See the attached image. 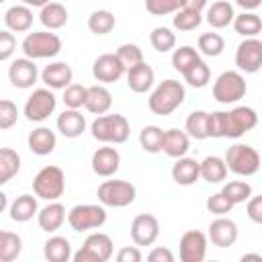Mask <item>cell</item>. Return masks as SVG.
<instances>
[{"mask_svg":"<svg viewBox=\"0 0 262 262\" xmlns=\"http://www.w3.org/2000/svg\"><path fill=\"white\" fill-rule=\"evenodd\" d=\"M27 143L35 156H49L57 145V137L49 127H37L29 133Z\"/></svg>","mask_w":262,"mask_h":262,"instance_id":"d4e9b609","label":"cell"},{"mask_svg":"<svg viewBox=\"0 0 262 262\" xmlns=\"http://www.w3.org/2000/svg\"><path fill=\"white\" fill-rule=\"evenodd\" d=\"M182 76H184V82L188 86H192V88H205L209 84V80H211V70H209V66L203 59H199L192 66H188L182 72Z\"/></svg>","mask_w":262,"mask_h":262,"instance_id":"74e56055","label":"cell"},{"mask_svg":"<svg viewBox=\"0 0 262 262\" xmlns=\"http://www.w3.org/2000/svg\"><path fill=\"white\" fill-rule=\"evenodd\" d=\"M57 131L68 139L80 137L86 131V119L80 113V108H66L57 117Z\"/></svg>","mask_w":262,"mask_h":262,"instance_id":"7402d4cb","label":"cell"},{"mask_svg":"<svg viewBox=\"0 0 262 262\" xmlns=\"http://www.w3.org/2000/svg\"><path fill=\"white\" fill-rule=\"evenodd\" d=\"M199 59H201V55H199V51H196L194 47L182 45V47L174 49V53H172V68L182 74L188 66H192V63L199 61Z\"/></svg>","mask_w":262,"mask_h":262,"instance_id":"ee69618b","label":"cell"},{"mask_svg":"<svg viewBox=\"0 0 262 262\" xmlns=\"http://www.w3.org/2000/svg\"><path fill=\"white\" fill-rule=\"evenodd\" d=\"M246 213L254 223H262V196L260 194H252L246 201Z\"/></svg>","mask_w":262,"mask_h":262,"instance_id":"816d5d0a","label":"cell"},{"mask_svg":"<svg viewBox=\"0 0 262 262\" xmlns=\"http://www.w3.org/2000/svg\"><path fill=\"white\" fill-rule=\"evenodd\" d=\"M141 252H139V246H125L117 252V260L119 262H141Z\"/></svg>","mask_w":262,"mask_h":262,"instance_id":"f5cc1de1","label":"cell"},{"mask_svg":"<svg viewBox=\"0 0 262 262\" xmlns=\"http://www.w3.org/2000/svg\"><path fill=\"white\" fill-rule=\"evenodd\" d=\"M25 6H37V8H41V6H45L47 2H51V0H20Z\"/></svg>","mask_w":262,"mask_h":262,"instance_id":"6f0895ef","label":"cell"},{"mask_svg":"<svg viewBox=\"0 0 262 262\" xmlns=\"http://www.w3.org/2000/svg\"><path fill=\"white\" fill-rule=\"evenodd\" d=\"M125 76H127V86L137 94L151 90V86L156 82L154 68L147 66L145 61H139L137 66H131L129 70H125Z\"/></svg>","mask_w":262,"mask_h":262,"instance_id":"ffe728a7","label":"cell"},{"mask_svg":"<svg viewBox=\"0 0 262 262\" xmlns=\"http://www.w3.org/2000/svg\"><path fill=\"white\" fill-rule=\"evenodd\" d=\"M8 209V196L4 190H0V213H4Z\"/></svg>","mask_w":262,"mask_h":262,"instance_id":"680465c9","label":"cell"},{"mask_svg":"<svg viewBox=\"0 0 262 262\" xmlns=\"http://www.w3.org/2000/svg\"><path fill=\"white\" fill-rule=\"evenodd\" d=\"M149 43L156 51L160 53H168L176 47V33L170 27H156L149 33Z\"/></svg>","mask_w":262,"mask_h":262,"instance_id":"60d3db41","label":"cell"},{"mask_svg":"<svg viewBox=\"0 0 262 262\" xmlns=\"http://www.w3.org/2000/svg\"><path fill=\"white\" fill-rule=\"evenodd\" d=\"M235 12H233V6L225 0H217L213 2L209 8H207V23L213 27V29H225L231 25Z\"/></svg>","mask_w":262,"mask_h":262,"instance_id":"1f68e13d","label":"cell"},{"mask_svg":"<svg viewBox=\"0 0 262 262\" xmlns=\"http://www.w3.org/2000/svg\"><path fill=\"white\" fill-rule=\"evenodd\" d=\"M90 133L96 141L100 143H108V145H119V143H125L129 139V133H131V127H129V121L115 113V115H98L92 125H90Z\"/></svg>","mask_w":262,"mask_h":262,"instance_id":"7a4b0ae2","label":"cell"},{"mask_svg":"<svg viewBox=\"0 0 262 262\" xmlns=\"http://www.w3.org/2000/svg\"><path fill=\"white\" fill-rule=\"evenodd\" d=\"M55 106H57V98H55L51 88H47V86L45 88H35L31 92V96L27 98V102H25L23 115L31 123H41V121H45L53 115Z\"/></svg>","mask_w":262,"mask_h":262,"instance_id":"8fae6325","label":"cell"},{"mask_svg":"<svg viewBox=\"0 0 262 262\" xmlns=\"http://www.w3.org/2000/svg\"><path fill=\"white\" fill-rule=\"evenodd\" d=\"M207 6V0H184V8H190V10H203Z\"/></svg>","mask_w":262,"mask_h":262,"instance_id":"9f6ffc18","label":"cell"},{"mask_svg":"<svg viewBox=\"0 0 262 262\" xmlns=\"http://www.w3.org/2000/svg\"><path fill=\"white\" fill-rule=\"evenodd\" d=\"M20 170V156L12 147H0V186L10 182Z\"/></svg>","mask_w":262,"mask_h":262,"instance_id":"836d02e7","label":"cell"},{"mask_svg":"<svg viewBox=\"0 0 262 262\" xmlns=\"http://www.w3.org/2000/svg\"><path fill=\"white\" fill-rule=\"evenodd\" d=\"M237 225L233 219L225 217V215H217V219H213L209 223V233H207V239L217 246V248H229L237 242Z\"/></svg>","mask_w":262,"mask_h":262,"instance_id":"9a60e30c","label":"cell"},{"mask_svg":"<svg viewBox=\"0 0 262 262\" xmlns=\"http://www.w3.org/2000/svg\"><path fill=\"white\" fill-rule=\"evenodd\" d=\"M246 90L248 86H246V78L242 76V72L227 70L217 76L213 84V98L221 104H235L237 100L246 96Z\"/></svg>","mask_w":262,"mask_h":262,"instance_id":"8992f818","label":"cell"},{"mask_svg":"<svg viewBox=\"0 0 262 262\" xmlns=\"http://www.w3.org/2000/svg\"><path fill=\"white\" fill-rule=\"evenodd\" d=\"M258 125V115L252 106H235L231 111H223V137L237 139L252 131Z\"/></svg>","mask_w":262,"mask_h":262,"instance_id":"9c48e42d","label":"cell"},{"mask_svg":"<svg viewBox=\"0 0 262 262\" xmlns=\"http://www.w3.org/2000/svg\"><path fill=\"white\" fill-rule=\"evenodd\" d=\"M190 149V137L186 135V131L180 129H168L164 131V143H162V151L170 158H182L186 156V151Z\"/></svg>","mask_w":262,"mask_h":262,"instance_id":"4316f807","label":"cell"},{"mask_svg":"<svg viewBox=\"0 0 262 262\" xmlns=\"http://www.w3.org/2000/svg\"><path fill=\"white\" fill-rule=\"evenodd\" d=\"M184 96H186V90H184L182 82H178L174 78H168L151 90V94L147 98V106L154 115L168 117L184 102Z\"/></svg>","mask_w":262,"mask_h":262,"instance_id":"6da1fadb","label":"cell"},{"mask_svg":"<svg viewBox=\"0 0 262 262\" xmlns=\"http://www.w3.org/2000/svg\"><path fill=\"white\" fill-rule=\"evenodd\" d=\"M231 25L242 37H258L262 31V18L254 10H244L242 14H235Z\"/></svg>","mask_w":262,"mask_h":262,"instance_id":"d6a6232c","label":"cell"},{"mask_svg":"<svg viewBox=\"0 0 262 262\" xmlns=\"http://www.w3.org/2000/svg\"><path fill=\"white\" fill-rule=\"evenodd\" d=\"M66 219L74 231H90L106 223V211L104 205H76L68 211Z\"/></svg>","mask_w":262,"mask_h":262,"instance_id":"30bf717a","label":"cell"},{"mask_svg":"<svg viewBox=\"0 0 262 262\" xmlns=\"http://www.w3.org/2000/svg\"><path fill=\"white\" fill-rule=\"evenodd\" d=\"M139 143L147 154H160L164 143V129L158 125H145L139 131Z\"/></svg>","mask_w":262,"mask_h":262,"instance_id":"e575fe53","label":"cell"},{"mask_svg":"<svg viewBox=\"0 0 262 262\" xmlns=\"http://www.w3.org/2000/svg\"><path fill=\"white\" fill-rule=\"evenodd\" d=\"M86 92H88V86H82V84H70L63 88V104L66 108H82L84 106V100H86Z\"/></svg>","mask_w":262,"mask_h":262,"instance_id":"bcb514c9","label":"cell"},{"mask_svg":"<svg viewBox=\"0 0 262 262\" xmlns=\"http://www.w3.org/2000/svg\"><path fill=\"white\" fill-rule=\"evenodd\" d=\"M20 47L29 59H51L61 51V39L51 31H33L23 39Z\"/></svg>","mask_w":262,"mask_h":262,"instance_id":"3957f363","label":"cell"},{"mask_svg":"<svg viewBox=\"0 0 262 262\" xmlns=\"http://www.w3.org/2000/svg\"><path fill=\"white\" fill-rule=\"evenodd\" d=\"M115 23H117L115 20V14L111 10H104V8L94 10L88 16V29L94 35H108L115 29Z\"/></svg>","mask_w":262,"mask_h":262,"instance_id":"8d00e7d4","label":"cell"},{"mask_svg":"<svg viewBox=\"0 0 262 262\" xmlns=\"http://www.w3.org/2000/svg\"><path fill=\"white\" fill-rule=\"evenodd\" d=\"M18 121V108L12 100L0 98V131L12 129Z\"/></svg>","mask_w":262,"mask_h":262,"instance_id":"c3c4849f","label":"cell"},{"mask_svg":"<svg viewBox=\"0 0 262 262\" xmlns=\"http://www.w3.org/2000/svg\"><path fill=\"white\" fill-rule=\"evenodd\" d=\"M92 172L96 176H102V178H111L119 172L121 168V154L117 147H111L108 143H104L102 147H98L94 154H92Z\"/></svg>","mask_w":262,"mask_h":262,"instance_id":"e0dca14e","label":"cell"},{"mask_svg":"<svg viewBox=\"0 0 262 262\" xmlns=\"http://www.w3.org/2000/svg\"><path fill=\"white\" fill-rule=\"evenodd\" d=\"M203 23V14L199 10H190V8H180L174 12L172 16V27L176 31H182V33H188V31H194L199 25Z\"/></svg>","mask_w":262,"mask_h":262,"instance_id":"ab89813d","label":"cell"},{"mask_svg":"<svg viewBox=\"0 0 262 262\" xmlns=\"http://www.w3.org/2000/svg\"><path fill=\"white\" fill-rule=\"evenodd\" d=\"M2 2H6V0H0V4H2Z\"/></svg>","mask_w":262,"mask_h":262,"instance_id":"6125c7cd","label":"cell"},{"mask_svg":"<svg viewBox=\"0 0 262 262\" xmlns=\"http://www.w3.org/2000/svg\"><path fill=\"white\" fill-rule=\"evenodd\" d=\"M23 239L14 231H2L0 237V262H12L20 256Z\"/></svg>","mask_w":262,"mask_h":262,"instance_id":"d590c367","label":"cell"},{"mask_svg":"<svg viewBox=\"0 0 262 262\" xmlns=\"http://www.w3.org/2000/svg\"><path fill=\"white\" fill-rule=\"evenodd\" d=\"M205 207H207V211L213 213V215H227L235 205H233V203L219 190V192H213V194L207 199Z\"/></svg>","mask_w":262,"mask_h":262,"instance_id":"681fc988","label":"cell"},{"mask_svg":"<svg viewBox=\"0 0 262 262\" xmlns=\"http://www.w3.org/2000/svg\"><path fill=\"white\" fill-rule=\"evenodd\" d=\"M225 49V39L219 33H203L199 37V53L207 55V57H217L221 55Z\"/></svg>","mask_w":262,"mask_h":262,"instance_id":"b9f144b4","label":"cell"},{"mask_svg":"<svg viewBox=\"0 0 262 262\" xmlns=\"http://www.w3.org/2000/svg\"><path fill=\"white\" fill-rule=\"evenodd\" d=\"M113 106V94L106 86L102 84H94V86H88V92H86V100H84V108L92 115H104L108 113Z\"/></svg>","mask_w":262,"mask_h":262,"instance_id":"44dd1931","label":"cell"},{"mask_svg":"<svg viewBox=\"0 0 262 262\" xmlns=\"http://www.w3.org/2000/svg\"><path fill=\"white\" fill-rule=\"evenodd\" d=\"M66 190V174L59 166H43L33 178V192L43 201H57Z\"/></svg>","mask_w":262,"mask_h":262,"instance_id":"277c9868","label":"cell"},{"mask_svg":"<svg viewBox=\"0 0 262 262\" xmlns=\"http://www.w3.org/2000/svg\"><path fill=\"white\" fill-rule=\"evenodd\" d=\"M147 260L149 262H174V254L168 248H154L147 254Z\"/></svg>","mask_w":262,"mask_h":262,"instance_id":"db71d44e","label":"cell"},{"mask_svg":"<svg viewBox=\"0 0 262 262\" xmlns=\"http://www.w3.org/2000/svg\"><path fill=\"white\" fill-rule=\"evenodd\" d=\"M225 166L237 176H254L260 170V154L248 143H233L225 151Z\"/></svg>","mask_w":262,"mask_h":262,"instance_id":"5b68a950","label":"cell"},{"mask_svg":"<svg viewBox=\"0 0 262 262\" xmlns=\"http://www.w3.org/2000/svg\"><path fill=\"white\" fill-rule=\"evenodd\" d=\"M115 55L119 57V61L123 63L125 70H129L131 66H137L139 61H143V51L135 43H123V45H119L117 51H115Z\"/></svg>","mask_w":262,"mask_h":262,"instance_id":"f6af8a7d","label":"cell"},{"mask_svg":"<svg viewBox=\"0 0 262 262\" xmlns=\"http://www.w3.org/2000/svg\"><path fill=\"white\" fill-rule=\"evenodd\" d=\"M63 221H66V207L57 201H49V205L37 211V223L47 233L57 231L63 225Z\"/></svg>","mask_w":262,"mask_h":262,"instance_id":"603a6c76","label":"cell"},{"mask_svg":"<svg viewBox=\"0 0 262 262\" xmlns=\"http://www.w3.org/2000/svg\"><path fill=\"white\" fill-rule=\"evenodd\" d=\"M235 66L239 72L256 74L262 68V41L258 37H246L235 49Z\"/></svg>","mask_w":262,"mask_h":262,"instance_id":"7c38bea8","label":"cell"},{"mask_svg":"<svg viewBox=\"0 0 262 262\" xmlns=\"http://www.w3.org/2000/svg\"><path fill=\"white\" fill-rule=\"evenodd\" d=\"M92 76L100 84H113L125 76V68L115 53H102L92 63Z\"/></svg>","mask_w":262,"mask_h":262,"instance_id":"2e32d148","label":"cell"},{"mask_svg":"<svg viewBox=\"0 0 262 262\" xmlns=\"http://www.w3.org/2000/svg\"><path fill=\"white\" fill-rule=\"evenodd\" d=\"M209 239L199 229H188L180 237V260L182 262H203L207 256Z\"/></svg>","mask_w":262,"mask_h":262,"instance_id":"5bb4252c","label":"cell"},{"mask_svg":"<svg viewBox=\"0 0 262 262\" xmlns=\"http://www.w3.org/2000/svg\"><path fill=\"white\" fill-rule=\"evenodd\" d=\"M207 117H209L207 111H192V113L186 117V123H184L186 135L192 137V139H209Z\"/></svg>","mask_w":262,"mask_h":262,"instance_id":"f35d334b","label":"cell"},{"mask_svg":"<svg viewBox=\"0 0 262 262\" xmlns=\"http://www.w3.org/2000/svg\"><path fill=\"white\" fill-rule=\"evenodd\" d=\"M221 192L233 203V205H239V203H246L250 196H252V186L246 182V180H229L223 184Z\"/></svg>","mask_w":262,"mask_h":262,"instance_id":"7bdbcfd3","label":"cell"},{"mask_svg":"<svg viewBox=\"0 0 262 262\" xmlns=\"http://www.w3.org/2000/svg\"><path fill=\"white\" fill-rule=\"evenodd\" d=\"M227 166L225 160L219 156H207L203 162H199V176L209 184H219L227 178Z\"/></svg>","mask_w":262,"mask_h":262,"instance_id":"83f0119b","label":"cell"},{"mask_svg":"<svg viewBox=\"0 0 262 262\" xmlns=\"http://www.w3.org/2000/svg\"><path fill=\"white\" fill-rule=\"evenodd\" d=\"M37 78H39V70L35 66V59L18 57L8 68V80H10V84L14 88H20V90L33 88V84L37 82Z\"/></svg>","mask_w":262,"mask_h":262,"instance_id":"ac0fdd59","label":"cell"},{"mask_svg":"<svg viewBox=\"0 0 262 262\" xmlns=\"http://www.w3.org/2000/svg\"><path fill=\"white\" fill-rule=\"evenodd\" d=\"M2 231H4V229H0V237H2Z\"/></svg>","mask_w":262,"mask_h":262,"instance_id":"94428289","label":"cell"},{"mask_svg":"<svg viewBox=\"0 0 262 262\" xmlns=\"http://www.w3.org/2000/svg\"><path fill=\"white\" fill-rule=\"evenodd\" d=\"M199 162L194 158H176L172 166V180L180 186H192L199 180Z\"/></svg>","mask_w":262,"mask_h":262,"instance_id":"484cf974","label":"cell"},{"mask_svg":"<svg viewBox=\"0 0 262 262\" xmlns=\"http://www.w3.org/2000/svg\"><path fill=\"white\" fill-rule=\"evenodd\" d=\"M70 14H68V8L59 2H47L45 6H41V12H39V20L45 29L49 31H57L61 27H66Z\"/></svg>","mask_w":262,"mask_h":262,"instance_id":"f546056e","label":"cell"},{"mask_svg":"<svg viewBox=\"0 0 262 262\" xmlns=\"http://www.w3.org/2000/svg\"><path fill=\"white\" fill-rule=\"evenodd\" d=\"M8 211H10V219L16 221V223H27L31 221L37 211H39V205H37V196L33 194H20L16 196L10 205H8Z\"/></svg>","mask_w":262,"mask_h":262,"instance_id":"f1b7e54d","label":"cell"},{"mask_svg":"<svg viewBox=\"0 0 262 262\" xmlns=\"http://www.w3.org/2000/svg\"><path fill=\"white\" fill-rule=\"evenodd\" d=\"M242 260L246 262V260H262V256L260 254H246V256H242Z\"/></svg>","mask_w":262,"mask_h":262,"instance_id":"91938a15","label":"cell"},{"mask_svg":"<svg viewBox=\"0 0 262 262\" xmlns=\"http://www.w3.org/2000/svg\"><path fill=\"white\" fill-rule=\"evenodd\" d=\"M235 4L244 10H256V8H260L262 0H235Z\"/></svg>","mask_w":262,"mask_h":262,"instance_id":"11a10c76","label":"cell"},{"mask_svg":"<svg viewBox=\"0 0 262 262\" xmlns=\"http://www.w3.org/2000/svg\"><path fill=\"white\" fill-rule=\"evenodd\" d=\"M72 244L63 235H53L43 244V256L49 262H68L72 260Z\"/></svg>","mask_w":262,"mask_h":262,"instance_id":"4dcf8cb0","label":"cell"},{"mask_svg":"<svg viewBox=\"0 0 262 262\" xmlns=\"http://www.w3.org/2000/svg\"><path fill=\"white\" fill-rule=\"evenodd\" d=\"M14 49H16V37H14V33H10L8 29L0 31V61L10 59L12 53H14Z\"/></svg>","mask_w":262,"mask_h":262,"instance_id":"f907efd6","label":"cell"},{"mask_svg":"<svg viewBox=\"0 0 262 262\" xmlns=\"http://www.w3.org/2000/svg\"><path fill=\"white\" fill-rule=\"evenodd\" d=\"M160 235V221L151 213H139L131 221V239L135 246H154Z\"/></svg>","mask_w":262,"mask_h":262,"instance_id":"4fadbf2b","label":"cell"},{"mask_svg":"<svg viewBox=\"0 0 262 262\" xmlns=\"http://www.w3.org/2000/svg\"><path fill=\"white\" fill-rule=\"evenodd\" d=\"M113 252H115V244L111 235L102 231H94L84 239L82 248L72 254V260L74 262H106L111 260Z\"/></svg>","mask_w":262,"mask_h":262,"instance_id":"ba28073f","label":"cell"},{"mask_svg":"<svg viewBox=\"0 0 262 262\" xmlns=\"http://www.w3.org/2000/svg\"><path fill=\"white\" fill-rule=\"evenodd\" d=\"M74 80V72L66 61H51L41 72V82L51 90H63Z\"/></svg>","mask_w":262,"mask_h":262,"instance_id":"d6986e66","label":"cell"},{"mask_svg":"<svg viewBox=\"0 0 262 262\" xmlns=\"http://www.w3.org/2000/svg\"><path fill=\"white\" fill-rule=\"evenodd\" d=\"M4 25L10 33H27L33 27V10L25 4H14L4 12Z\"/></svg>","mask_w":262,"mask_h":262,"instance_id":"cb8c5ba5","label":"cell"},{"mask_svg":"<svg viewBox=\"0 0 262 262\" xmlns=\"http://www.w3.org/2000/svg\"><path fill=\"white\" fill-rule=\"evenodd\" d=\"M184 6V0H145V10L154 16L174 14Z\"/></svg>","mask_w":262,"mask_h":262,"instance_id":"7dc6e473","label":"cell"},{"mask_svg":"<svg viewBox=\"0 0 262 262\" xmlns=\"http://www.w3.org/2000/svg\"><path fill=\"white\" fill-rule=\"evenodd\" d=\"M96 196H98L100 205H104V207L123 209L135 201L137 188L129 180H104L96 188Z\"/></svg>","mask_w":262,"mask_h":262,"instance_id":"52a82bcc","label":"cell"}]
</instances>
